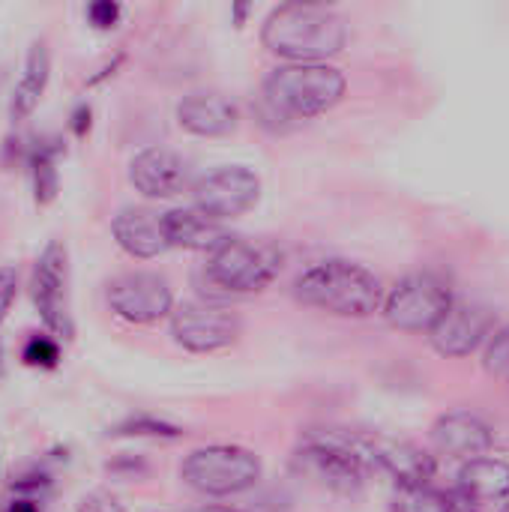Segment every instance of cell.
I'll return each mask as SVG.
<instances>
[{
    "instance_id": "10",
    "label": "cell",
    "mask_w": 509,
    "mask_h": 512,
    "mask_svg": "<svg viewBox=\"0 0 509 512\" xmlns=\"http://www.w3.org/2000/svg\"><path fill=\"white\" fill-rule=\"evenodd\" d=\"M171 336L192 354H216L237 342L240 318L216 303H183L171 312Z\"/></svg>"
},
{
    "instance_id": "33",
    "label": "cell",
    "mask_w": 509,
    "mask_h": 512,
    "mask_svg": "<svg viewBox=\"0 0 509 512\" xmlns=\"http://www.w3.org/2000/svg\"><path fill=\"white\" fill-rule=\"evenodd\" d=\"M120 63H123V57H114V63H111V66H105L99 75H93V78H90V84H99V81H105L108 75H114V69H117Z\"/></svg>"
},
{
    "instance_id": "14",
    "label": "cell",
    "mask_w": 509,
    "mask_h": 512,
    "mask_svg": "<svg viewBox=\"0 0 509 512\" xmlns=\"http://www.w3.org/2000/svg\"><path fill=\"white\" fill-rule=\"evenodd\" d=\"M492 429L468 411H453L444 414L432 426V444L441 456L456 459V462H474L483 459L492 450Z\"/></svg>"
},
{
    "instance_id": "15",
    "label": "cell",
    "mask_w": 509,
    "mask_h": 512,
    "mask_svg": "<svg viewBox=\"0 0 509 512\" xmlns=\"http://www.w3.org/2000/svg\"><path fill=\"white\" fill-rule=\"evenodd\" d=\"M177 123L198 138H225L237 129L240 111L222 93H189L177 102Z\"/></svg>"
},
{
    "instance_id": "11",
    "label": "cell",
    "mask_w": 509,
    "mask_h": 512,
    "mask_svg": "<svg viewBox=\"0 0 509 512\" xmlns=\"http://www.w3.org/2000/svg\"><path fill=\"white\" fill-rule=\"evenodd\" d=\"M108 306L117 318L129 324H156L174 312V294L159 273L135 270L111 279Z\"/></svg>"
},
{
    "instance_id": "8",
    "label": "cell",
    "mask_w": 509,
    "mask_h": 512,
    "mask_svg": "<svg viewBox=\"0 0 509 512\" xmlns=\"http://www.w3.org/2000/svg\"><path fill=\"white\" fill-rule=\"evenodd\" d=\"M30 294L45 330L54 333L57 339H72L75 324L69 315V258L63 243L51 240L36 258Z\"/></svg>"
},
{
    "instance_id": "6",
    "label": "cell",
    "mask_w": 509,
    "mask_h": 512,
    "mask_svg": "<svg viewBox=\"0 0 509 512\" xmlns=\"http://www.w3.org/2000/svg\"><path fill=\"white\" fill-rule=\"evenodd\" d=\"M282 261V249L267 240L231 237L210 255L207 279L228 294H255L279 276Z\"/></svg>"
},
{
    "instance_id": "34",
    "label": "cell",
    "mask_w": 509,
    "mask_h": 512,
    "mask_svg": "<svg viewBox=\"0 0 509 512\" xmlns=\"http://www.w3.org/2000/svg\"><path fill=\"white\" fill-rule=\"evenodd\" d=\"M198 512H240V510H231V507H222V504H210V507H201Z\"/></svg>"
},
{
    "instance_id": "25",
    "label": "cell",
    "mask_w": 509,
    "mask_h": 512,
    "mask_svg": "<svg viewBox=\"0 0 509 512\" xmlns=\"http://www.w3.org/2000/svg\"><path fill=\"white\" fill-rule=\"evenodd\" d=\"M486 372L509 381V324L501 327L495 336H489V348H486Z\"/></svg>"
},
{
    "instance_id": "21",
    "label": "cell",
    "mask_w": 509,
    "mask_h": 512,
    "mask_svg": "<svg viewBox=\"0 0 509 512\" xmlns=\"http://www.w3.org/2000/svg\"><path fill=\"white\" fill-rule=\"evenodd\" d=\"M63 153V141L57 138H39L27 150V168L33 177V198L39 207L51 204L57 198V156Z\"/></svg>"
},
{
    "instance_id": "24",
    "label": "cell",
    "mask_w": 509,
    "mask_h": 512,
    "mask_svg": "<svg viewBox=\"0 0 509 512\" xmlns=\"http://www.w3.org/2000/svg\"><path fill=\"white\" fill-rule=\"evenodd\" d=\"M21 360L33 369H57L60 363V345L48 336H33L27 339L24 351H21Z\"/></svg>"
},
{
    "instance_id": "17",
    "label": "cell",
    "mask_w": 509,
    "mask_h": 512,
    "mask_svg": "<svg viewBox=\"0 0 509 512\" xmlns=\"http://www.w3.org/2000/svg\"><path fill=\"white\" fill-rule=\"evenodd\" d=\"M162 228H165L168 246L189 249V252L213 255L225 240H231L228 228L210 219L207 213H201L198 207H180V210L162 213Z\"/></svg>"
},
{
    "instance_id": "32",
    "label": "cell",
    "mask_w": 509,
    "mask_h": 512,
    "mask_svg": "<svg viewBox=\"0 0 509 512\" xmlns=\"http://www.w3.org/2000/svg\"><path fill=\"white\" fill-rule=\"evenodd\" d=\"M6 512H39V507H36V501H24V498H15V501H9Z\"/></svg>"
},
{
    "instance_id": "18",
    "label": "cell",
    "mask_w": 509,
    "mask_h": 512,
    "mask_svg": "<svg viewBox=\"0 0 509 512\" xmlns=\"http://www.w3.org/2000/svg\"><path fill=\"white\" fill-rule=\"evenodd\" d=\"M375 471L390 474L399 483V489H417V486L432 483L435 456H429L426 450L408 441L375 438Z\"/></svg>"
},
{
    "instance_id": "3",
    "label": "cell",
    "mask_w": 509,
    "mask_h": 512,
    "mask_svg": "<svg viewBox=\"0 0 509 512\" xmlns=\"http://www.w3.org/2000/svg\"><path fill=\"white\" fill-rule=\"evenodd\" d=\"M348 90L345 75L327 63H285L264 81L261 114L270 120H312L342 102Z\"/></svg>"
},
{
    "instance_id": "16",
    "label": "cell",
    "mask_w": 509,
    "mask_h": 512,
    "mask_svg": "<svg viewBox=\"0 0 509 512\" xmlns=\"http://www.w3.org/2000/svg\"><path fill=\"white\" fill-rule=\"evenodd\" d=\"M111 234L117 246L138 261L159 258L165 249H171L165 240L162 216L147 207H123L111 222Z\"/></svg>"
},
{
    "instance_id": "9",
    "label": "cell",
    "mask_w": 509,
    "mask_h": 512,
    "mask_svg": "<svg viewBox=\"0 0 509 512\" xmlns=\"http://www.w3.org/2000/svg\"><path fill=\"white\" fill-rule=\"evenodd\" d=\"M195 207L216 222L249 213L261 198V180L246 165H222L201 174L192 186Z\"/></svg>"
},
{
    "instance_id": "5",
    "label": "cell",
    "mask_w": 509,
    "mask_h": 512,
    "mask_svg": "<svg viewBox=\"0 0 509 512\" xmlns=\"http://www.w3.org/2000/svg\"><path fill=\"white\" fill-rule=\"evenodd\" d=\"M180 477L189 489L207 498H231L258 486L261 459L237 444H213L186 456Z\"/></svg>"
},
{
    "instance_id": "1",
    "label": "cell",
    "mask_w": 509,
    "mask_h": 512,
    "mask_svg": "<svg viewBox=\"0 0 509 512\" xmlns=\"http://www.w3.org/2000/svg\"><path fill=\"white\" fill-rule=\"evenodd\" d=\"M261 42L270 54L288 63H324L348 42V24L327 6L285 3L264 21Z\"/></svg>"
},
{
    "instance_id": "30",
    "label": "cell",
    "mask_w": 509,
    "mask_h": 512,
    "mask_svg": "<svg viewBox=\"0 0 509 512\" xmlns=\"http://www.w3.org/2000/svg\"><path fill=\"white\" fill-rule=\"evenodd\" d=\"M90 117H93V111H90V105H78L75 111H72V132L78 135V138H84L87 132H90Z\"/></svg>"
},
{
    "instance_id": "20",
    "label": "cell",
    "mask_w": 509,
    "mask_h": 512,
    "mask_svg": "<svg viewBox=\"0 0 509 512\" xmlns=\"http://www.w3.org/2000/svg\"><path fill=\"white\" fill-rule=\"evenodd\" d=\"M48 75H51L48 48L42 42H33L30 51H27V60H24V72H21L15 90H12V102H9L12 120H27L36 111V105H39V99H42V93L48 87Z\"/></svg>"
},
{
    "instance_id": "4",
    "label": "cell",
    "mask_w": 509,
    "mask_h": 512,
    "mask_svg": "<svg viewBox=\"0 0 509 512\" xmlns=\"http://www.w3.org/2000/svg\"><path fill=\"white\" fill-rule=\"evenodd\" d=\"M294 291H297V300H303L306 306L324 309L339 318H369L372 312H378L384 300L381 282L375 273H369L360 264L339 261V258L309 267L297 279Z\"/></svg>"
},
{
    "instance_id": "26",
    "label": "cell",
    "mask_w": 509,
    "mask_h": 512,
    "mask_svg": "<svg viewBox=\"0 0 509 512\" xmlns=\"http://www.w3.org/2000/svg\"><path fill=\"white\" fill-rule=\"evenodd\" d=\"M48 489H51V477H48V474H39V471L24 474V477L12 480V486H9V492H12L15 498H24V501H36V498H42Z\"/></svg>"
},
{
    "instance_id": "31",
    "label": "cell",
    "mask_w": 509,
    "mask_h": 512,
    "mask_svg": "<svg viewBox=\"0 0 509 512\" xmlns=\"http://www.w3.org/2000/svg\"><path fill=\"white\" fill-rule=\"evenodd\" d=\"M108 471H114V474H120V471H126V474H144V465L141 462H111L108 465Z\"/></svg>"
},
{
    "instance_id": "12",
    "label": "cell",
    "mask_w": 509,
    "mask_h": 512,
    "mask_svg": "<svg viewBox=\"0 0 509 512\" xmlns=\"http://www.w3.org/2000/svg\"><path fill=\"white\" fill-rule=\"evenodd\" d=\"M129 183L144 198H174L189 186V165L171 147H147L129 162Z\"/></svg>"
},
{
    "instance_id": "36",
    "label": "cell",
    "mask_w": 509,
    "mask_h": 512,
    "mask_svg": "<svg viewBox=\"0 0 509 512\" xmlns=\"http://www.w3.org/2000/svg\"><path fill=\"white\" fill-rule=\"evenodd\" d=\"M504 512H509V504H507V507H504Z\"/></svg>"
},
{
    "instance_id": "29",
    "label": "cell",
    "mask_w": 509,
    "mask_h": 512,
    "mask_svg": "<svg viewBox=\"0 0 509 512\" xmlns=\"http://www.w3.org/2000/svg\"><path fill=\"white\" fill-rule=\"evenodd\" d=\"M15 291H18V273L15 267H0V324L15 300Z\"/></svg>"
},
{
    "instance_id": "22",
    "label": "cell",
    "mask_w": 509,
    "mask_h": 512,
    "mask_svg": "<svg viewBox=\"0 0 509 512\" xmlns=\"http://www.w3.org/2000/svg\"><path fill=\"white\" fill-rule=\"evenodd\" d=\"M471 501L447 492H435L432 486H417V489H399L393 498V512H471Z\"/></svg>"
},
{
    "instance_id": "28",
    "label": "cell",
    "mask_w": 509,
    "mask_h": 512,
    "mask_svg": "<svg viewBox=\"0 0 509 512\" xmlns=\"http://www.w3.org/2000/svg\"><path fill=\"white\" fill-rule=\"evenodd\" d=\"M75 512H126V507L111 492H90V495L81 498V504H78Z\"/></svg>"
},
{
    "instance_id": "13",
    "label": "cell",
    "mask_w": 509,
    "mask_h": 512,
    "mask_svg": "<svg viewBox=\"0 0 509 512\" xmlns=\"http://www.w3.org/2000/svg\"><path fill=\"white\" fill-rule=\"evenodd\" d=\"M492 324L495 318L489 309L471 303H453L450 312L429 333V339L441 357H468L492 336Z\"/></svg>"
},
{
    "instance_id": "7",
    "label": "cell",
    "mask_w": 509,
    "mask_h": 512,
    "mask_svg": "<svg viewBox=\"0 0 509 512\" xmlns=\"http://www.w3.org/2000/svg\"><path fill=\"white\" fill-rule=\"evenodd\" d=\"M453 294L447 282L435 273H411L393 285L384 300V315L396 330L432 333L438 321L450 312Z\"/></svg>"
},
{
    "instance_id": "23",
    "label": "cell",
    "mask_w": 509,
    "mask_h": 512,
    "mask_svg": "<svg viewBox=\"0 0 509 512\" xmlns=\"http://www.w3.org/2000/svg\"><path fill=\"white\" fill-rule=\"evenodd\" d=\"M114 438H153V441H180L183 438V429L168 423V420H159V417H150V414H135V417H126L123 423H117L111 429Z\"/></svg>"
},
{
    "instance_id": "19",
    "label": "cell",
    "mask_w": 509,
    "mask_h": 512,
    "mask_svg": "<svg viewBox=\"0 0 509 512\" xmlns=\"http://www.w3.org/2000/svg\"><path fill=\"white\" fill-rule=\"evenodd\" d=\"M459 492L471 504H495L509 498V465L501 459H474L459 471Z\"/></svg>"
},
{
    "instance_id": "2",
    "label": "cell",
    "mask_w": 509,
    "mask_h": 512,
    "mask_svg": "<svg viewBox=\"0 0 509 512\" xmlns=\"http://www.w3.org/2000/svg\"><path fill=\"white\" fill-rule=\"evenodd\" d=\"M375 438L345 429L309 432L294 453V468L339 495L360 492L369 471H375Z\"/></svg>"
},
{
    "instance_id": "27",
    "label": "cell",
    "mask_w": 509,
    "mask_h": 512,
    "mask_svg": "<svg viewBox=\"0 0 509 512\" xmlns=\"http://www.w3.org/2000/svg\"><path fill=\"white\" fill-rule=\"evenodd\" d=\"M120 15H123L120 3H111V0H96V3L87 6V21L96 30H111L120 21Z\"/></svg>"
},
{
    "instance_id": "35",
    "label": "cell",
    "mask_w": 509,
    "mask_h": 512,
    "mask_svg": "<svg viewBox=\"0 0 509 512\" xmlns=\"http://www.w3.org/2000/svg\"><path fill=\"white\" fill-rule=\"evenodd\" d=\"M0 375H3V348H0Z\"/></svg>"
}]
</instances>
